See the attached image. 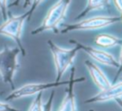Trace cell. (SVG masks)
Listing matches in <instances>:
<instances>
[{"label": "cell", "instance_id": "6da1fadb", "mask_svg": "<svg viewBox=\"0 0 122 111\" xmlns=\"http://www.w3.org/2000/svg\"><path fill=\"white\" fill-rule=\"evenodd\" d=\"M19 53L18 47L6 46L0 50V77L3 82L9 84L12 90L15 88L13 78L19 69Z\"/></svg>", "mask_w": 122, "mask_h": 111}, {"label": "cell", "instance_id": "7a4b0ae2", "mask_svg": "<svg viewBox=\"0 0 122 111\" xmlns=\"http://www.w3.org/2000/svg\"><path fill=\"white\" fill-rule=\"evenodd\" d=\"M48 45L52 55V59H53L54 67H55V72H56L55 81H59L61 80L65 73L73 64L78 48L76 46L73 48H70V49L63 48V47L58 46L51 40L48 41Z\"/></svg>", "mask_w": 122, "mask_h": 111}, {"label": "cell", "instance_id": "3957f363", "mask_svg": "<svg viewBox=\"0 0 122 111\" xmlns=\"http://www.w3.org/2000/svg\"><path fill=\"white\" fill-rule=\"evenodd\" d=\"M71 0H58L48 11L41 25L31 32L32 34H38L46 31H55L64 20L68 9L70 7Z\"/></svg>", "mask_w": 122, "mask_h": 111}, {"label": "cell", "instance_id": "277c9868", "mask_svg": "<svg viewBox=\"0 0 122 111\" xmlns=\"http://www.w3.org/2000/svg\"><path fill=\"white\" fill-rule=\"evenodd\" d=\"M69 83V80H59V81H53V82H31L24 84L18 88H14L7 97V100H19L27 97L35 96L38 93H41L43 91H46L51 88H57L59 86H64Z\"/></svg>", "mask_w": 122, "mask_h": 111}, {"label": "cell", "instance_id": "5b68a950", "mask_svg": "<svg viewBox=\"0 0 122 111\" xmlns=\"http://www.w3.org/2000/svg\"><path fill=\"white\" fill-rule=\"evenodd\" d=\"M120 21L119 16L112 15H96L80 20L79 22L68 25L62 31V33H68L72 31H92L109 27L116 22Z\"/></svg>", "mask_w": 122, "mask_h": 111}, {"label": "cell", "instance_id": "8992f818", "mask_svg": "<svg viewBox=\"0 0 122 111\" xmlns=\"http://www.w3.org/2000/svg\"><path fill=\"white\" fill-rule=\"evenodd\" d=\"M30 15V14L29 11L20 15H13L8 17L4 21V23L0 25V34L13 39L19 45V49L23 53V55H25V52L21 44V36H22L24 23Z\"/></svg>", "mask_w": 122, "mask_h": 111}, {"label": "cell", "instance_id": "52a82bcc", "mask_svg": "<svg viewBox=\"0 0 122 111\" xmlns=\"http://www.w3.org/2000/svg\"><path fill=\"white\" fill-rule=\"evenodd\" d=\"M75 46L78 48V50H83L87 55L90 56V57H92V59H93L99 64L110 66V67H115V68L119 67V62L117 61V59L111 53L107 51L97 49L92 46L84 45L76 41H75Z\"/></svg>", "mask_w": 122, "mask_h": 111}, {"label": "cell", "instance_id": "ba28073f", "mask_svg": "<svg viewBox=\"0 0 122 111\" xmlns=\"http://www.w3.org/2000/svg\"><path fill=\"white\" fill-rule=\"evenodd\" d=\"M122 98V78L108 88L99 91L85 100V103H103L110 100H117Z\"/></svg>", "mask_w": 122, "mask_h": 111}, {"label": "cell", "instance_id": "9c48e42d", "mask_svg": "<svg viewBox=\"0 0 122 111\" xmlns=\"http://www.w3.org/2000/svg\"><path fill=\"white\" fill-rule=\"evenodd\" d=\"M85 78H74V71L71 72V78L69 79V83L67 84L68 87L65 90V94L61 100V103L57 109V111H77V103L76 98L74 93V84L78 82L84 81Z\"/></svg>", "mask_w": 122, "mask_h": 111}, {"label": "cell", "instance_id": "30bf717a", "mask_svg": "<svg viewBox=\"0 0 122 111\" xmlns=\"http://www.w3.org/2000/svg\"><path fill=\"white\" fill-rule=\"evenodd\" d=\"M84 64L89 72V75H90L92 82L99 89V91L108 88L112 84L110 78L106 76V74L103 72V70L97 64H95L94 62H92L91 60H86L84 62Z\"/></svg>", "mask_w": 122, "mask_h": 111}, {"label": "cell", "instance_id": "8fae6325", "mask_svg": "<svg viewBox=\"0 0 122 111\" xmlns=\"http://www.w3.org/2000/svg\"><path fill=\"white\" fill-rule=\"evenodd\" d=\"M94 43L101 48H112L119 45L121 39L110 33H99L94 38Z\"/></svg>", "mask_w": 122, "mask_h": 111}, {"label": "cell", "instance_id": "7c38bea8", "mask_svg": "<svg viewBox=\"0 0 122 111\" xmlns=\"http://www.w3.org/2000/svg\"><path fill=\"white\" fill-rule=\"evenodd\" d=\"M107 4H108V0H88L87 7L83 11V12H81L80 16L86 15L87 13L93 11L102 10Z\"/></svg>", "mask_w": 122, "mask_h": 111}, {"label": "cell", "instance_id": "4fadbf2b", "mask_svg": "<svg viewBox=\"0 0 122 111\" xmlns=\"http://www.w3.org/2000/svg\"><path fill=\"white\" fill-rule=\"evenodd\" d=\"M44 110H45V103L43 101V96L41 92L35 95L28 111H44Z\"/></svg>", "mask_w": 122, "mask_h": 111}, {"label": "cell", "instance_id": "5bb4252c", "mask_svg": "<svg viewBox=\"0 0 122 111\" xmlns=\"http://www.w3.org/2000/svg\"><path fill=\"white\" fill-rule=\"evenodd\" d=\"M0 11L4 20L8 18V0H0Z\"/></svg>", "mask_w": 122, "mask_h": 111}, {"label": "cell", "instance_id": "9a60e30c", "mask_svg": "<svg viewBox=\"0 0 122 111\" xmlns=\"http://www.w3.org/2000/svg\"><path fill=\"white\" fill-rule=\"evenodd\" d=\"M0 111H21V110L13 107V106H11L8 102L1 101L0 100Z\"/></svg>", "mask_w": 122, "mask_h": 111}, {"label": "cell", "instance_id": "2e32d148", "mask_svg": "<svg viewBox=\"0 0 122 111\" xmlns=\"http://www.w3.org/2000/svg\"><path fill=\"white\" fill-rule=\"evenodd\" d=\"M53 98H54V90L51 91L50 98L48 99L47 102L45 103V110L44 111H52V104H53Z\"/></svg>", "mask_w": 122, "mask_h": 111}, {"label": "cell", "instance_id": "e0dca14e", "mask_svg": "<svg viewBox=\"0 0 122 111\" xmlns=\"http://www.w3.org/2000/svg\"><path fill=\"white\" fill-rule=\"evenodd\" d=\"M113 3H114L115 8L120 12H122V0H113Z\"/></svg>", "mask_w": 122, "mask_h": 111}, {"label": "cell", "instance_id": "ac0fdd59", "mask_svg": "<svg viewBox=\"0 0 122 111\" xmlns=\"http://www.w3.org/2000/svg\"><path fill=\"white\" fill-rule=\"evenodd\" d=\"M42 1H43V0H33V2H32V7H31L30 11H29V12H30V14H31V12L33 11V10H34V9H35V8H36V7H37V6L42 2Z\"/></svg>", "mask_w": 122, "mask_h": 111}, {"label": "cell", "instance_id": "d6986e66", "mask_svg": "<svg viewBox=\"0 0 122 111\" xmlns=\"http://www.w3.org/2000/svg\"><path fill=\"white\" fill-rule=\"evenodd\" d=\"M119 69H122V43H121V50H120V55H119ZM119 70V72H120Z\"/></svg>", "mask_w": 122, "mask_h": 111}, {"label": "cell", "instance_id": "ffe728a7", "mask_svg": "<svg viewBox=\"0 0 122 111\" xmlns=\"http://www.w3.org/2000/svg\"><path fill=\"white\" fill-rule=\"evenodd\" d=\"M120 20L122 21V12H121V16H120Z\"/></svg>", "mask_w": 122, "mask_h": 111}, {"label": "cell", "instance_id": "44dd1931", "mask_svg": "<svg viewBox=\"0 0 122 111\" xmlns=\"http://www.w3.org/2000/svg\"><path fill=\"white\" fill-rule=\"evenodd\" d=\"M89 111H94V110H92V109H90V110H89Z\"/></svg>", "mask_w": 122, "mask_h": 111}]
</instances>
